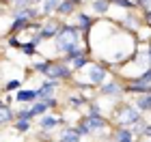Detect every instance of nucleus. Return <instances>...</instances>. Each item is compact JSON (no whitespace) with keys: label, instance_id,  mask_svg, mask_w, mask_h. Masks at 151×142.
Returning <instances> with one entry per match:
<instances>
[{"label":"nucleus","instance_id":"18","mask_svg":"<svg viewBox=\"0 0 151 142\" xmlns=\"http://www.w3.org/2000/svg\"><path fill=\"white\" fill-rule=\"evenodd\" d=\"M30 127H32V121H15V123H13V131L22 136V133L30 131Z\"/></svg>","mask_w":151,"mask_h":142},{"label":"nucleus","instance_id":"17","mask_svg":"<svg viewBox=\"0 0 151 142\" xmlns=\"http://www.w3.org/2000/svg\"><path fill=\"white\" fill-rule=\"evenodd\" d=\"M93 63V58H91V54H84V56H80V58H76L73 63H71V69H73V73L76 71H82L84 67H88Z\"/></svg>","mask_w":151,"mask_h":142},{"label":"nucleus","instance_id":"13","mask_svg":"<svg viewBox=\"0 0 151 142\" xmlns=\"http://www.w3.org/2000/svg\"><path fill=\"white\" fill-rule=\"evenodd\" d=\"M88 6H91V11L95 13V15H108V11H110V0H91L88 2Z\"/></svg>","mask_w":151,"mask_h":142},{"label":"nucleus","instance_id":"26","mask_svg":"<svg viewBox=\"0 0 151 142\" xmlns=\"http://www.w3.org/2000/svg\"><path fill=\"white\" fill-rule=\"evenodd\" d=\"M142 138H151V123H147L145 131H142Z\"/></svg>","mask_w":151,"mask_h":142},{"label":"nucleus","instance_id":"10","mask_svg":"<svg viewBox=\"0 0 151 142\" xmlns=\"http://www.w3.org/2000/svg\"><path fill=\"white\" fill-rule=\"evenodd\" d=\"M13 97H15L17 103H35L37 101V88H19Z\"/></svg>","mask_w":151,"mask_h":142},{"label":"nucleus","instance_id":"2","mask_svg":"<svg viewBox=\"0 0 151 142\" xmlns=\"http://www.w3.org/2000/svg\"><path fill=\"white\" fill-rule=\"evenodd\" d=\"M145 116L136 110V106L132 103H123V106H119L116 108V125H121V127H132V125H136L138 121H142Z\"/></svg>","mask_w":151,"mask_h":142},{"label":"nucleus","instance_id":"19","mask_svg":"<svg viewBox=\"0 0 151 142\" xmlns=\"http://www.w3.org/2000/svg\"><path fill=\"white\" fill-rule=\"evenodd\" d=\"M110 4L119 6L121 11H136V2L134 0H110Z\"/></svg>","mask_w":151,"mask_h":142},{"label":"nucleus","instance_id":"11","mask_svg":"<svg viewBox=\"0 0 151 142\" xmlns=\"http://www.w3.org/2000/svg\"><path fill=\"white\" fill-rule=\"evenodd\" d=\"M58 6H60V0H43V2H41V15H43V19L54 17L56 11H58Z\"/></svg>","mask_w":151,"mask_h":142},{"label":"nucleus","instance_id":"14","mask_svg":"<svg viewBox=\"0 0 151 142\" xmlns=\"http://www.w3.org/2000/svg\"><path fill=\"white\" fill-rule=\"evenodd\" d=\"M73 13H78V4H76L73 0H60V6H58L56 15L58 17H69Z\"/></svg>","mask_w":151,"mask_h":142},{"label":"nucleus","instance_id":"12","mask_svg":"<svg viewBox=\"0 0 151 142\" xmlns=\"http://www.w3.org/2000/svg\"><path fill=\"white\" fill-rule=\"evenodd\" d=\"M134 106L140 114H151V93L140 95V97H134Z\"/></svg>","mask_w":151,"mask_h":142},{"label":"nucleus","instance_id":"22","mask_svg":"<svg viewBox=\"0 0 151 142\" xmlns=\"http://www.w3.org/2000/svg\"><path fill=\"white\" fill-rule=\"evenodd\" d=\"M67 101H69V106L80 108L82 103H86V97H84V95H76V93H71L69 97H67Z\"/></svg>","mask_w":151,"mask_h":142},{"label":"nucleus","instance_id":"27","mask_svg":"<svg viewBox=\"0 0 151 142\" xmlns=\"http://www.w3.org/2000/svg\"><path fill=\"white\" fill-rule=\"evenodd\" d=\"M147 60H149V67H151V43H147Z\"/></svg>","mask_w":151,"mask_h":142},{"label":"nucleus","instance_id":"5","mask_svg":"<svg viewBox=\"0 0 151 142\" xmlns=\"http://www.w3.org/2000/svg\"><path fill=\"white\" fill-rule=\"evenodd\" d=\"M99 95L106 99H121L125 93H123V84L119 80H108L104 86H99Z\"/></svg>","mask_w":151,"mask_h":142},{"label":"nucleus","instance_id":"3","mask_svg":"<svg viewBox=\"0 0 151 142\" xmlns=\"http://www.w3.org/2000/svg\"><path fill=\"white\" fill-rule=\"evenodd\" d=\"M45 80H56V82H69L73 80V69L71 65H67L63 58H52V67Z\"/></svg>","mask_w":151,"mask_h":142},{"label":"nucleus","instance_id":"23","mask_svg":"<svg viewBox=\"0 0 151 142\" xmlns=\"http://www.w3.org/2000/svg\"><path fill=\"white\" fill-rule=\"evenodd\" d=\"M15 121H32L30 108H19V110H15Z\"/></svg>","mask_w":151,"mask_h":142},{"label":"nucleus","instance_id":"24","mask_svg":"<svg viewBox=\"0 0 151 142\" xmlns=\"http://www.w3.org/2000/svg\"><path fill=\"white\" fill-rule=\"evenodd\" d=\"M6 43H9V47H15V50H22V45H24V41H19L17 35H11L6 39Z\"/></svg>","mask_w":151,"mask_h":142},{"label":"nucleus","instance_id":"25","mask_svg":"<svg viewBox=\"0 0 151 142\" xmlns=\"http://www.w3.org/2000/svg\"><path fill=\"white\" fill-rule=\"evenodd\" d=\"M142 22H145V26H149V28H151V11L142 13Z\"/></svg>","mask_w":151,"mask_h":142},{"label":"nucleus","instance_id":"4","mask_svg":"<svg viewBox=\"0 0 151 142\" xmlns=\"http://www.w3.org/2000/svg\"><path fill=\"white\" fill-rule=\"evenodd\" d=\"M60 26H63V22H60L58 17H47L43 19V26H41V30H39V35L43 41H54L58 35V30H60Z\"/></svg>","mask_w":151,"mask_h":142},{"label":"nucleus","instance_id":"28","mask_svg":"<svg viewBox=\"0 0 151 142\" xmlns=\"http://www.w3.org/2000/svg\"><path fill=\"white\" fill-rule=\"evenodd\" d=\"M73 2H76V4L80 6V4H84V2H91V0H73Z\"/></svg>","mask_w":151,"mask_h":142},{"label":"nucleus","instance_id":"8","mask_svg":"<svg viewBox=\"0 0 151 142\" xmlns=\"http://www.w3.org/2000/svg\"><path fill=\"white\" fill-rule=\"evenodd\" d=\"M112 138H114V142H138V138L132 131V127H121V125H116Z\"/></svg>","mask_w":151,"mask_h":142},{"label":"nucleus","instance_id":"21","mask_svg":"<svg viewBox=\"0 0 151 142\" xmlns=\"http://www.w3.org/2000/svg\"><path fill=\"white\" fill-rule=\"evenodd\" d=\"M22 88V78H15V80H9V82L4 84V91L6 93H17Z\"/></svg>","mask_w":151,"mask_h":142},{"label":"nucleus","instance_id":"16","mask_svg":"<svg viewBox=\"0 0 151 142\" xmlns=\"http://www.w3.org/2000/svg\"><path fill=\"white\" fill-rule=\"evenodd\" d=\"M47 110H50V106L45 103V101H35V103H30V112H32V118H41L45 116Z\"/></svg>","mask_w":151,"mask_h":142},{"label":"nucleus","instance_id":"6","mask_svg":"<svg viewBox=\"0 0 151 142\" xmlns=\"http://www.w3.org/2000/svg\"><path fill=\"white\" fill-rule=\"evenodd\" d=\"M80 123L86 125L88 129L95 133V131H104L106 127H108V118H106V116H88V114H86V116L82 118Z\"/></svg>","mask_w":151,"mask_h":142},{"label":"nucleus","instance_id":"15","mask_svg":"<svg viewBox=\"0 0 151 142\" xmlns=\"http://www.w3.org/2000/svg\"><path fill=\"white\" fill-rule=\"evenodd\" d=\"M80 140H82V136L76 131V125L65 127L63 133H60V138H58V142H80Z\"/></svg>","mask_w":151,"mask_h":142},{"label":"nucleus","instance_id":"1","mask_svg":"<svg viewBox=\"0 0 151 142\" xmlns=\"http://www.w3.org/2000/svg\"><path fill=\"white\" fill-rule=\"evenodd\" d=\"M112 69V65L110 63H106V60H93L88 67H84L82 69V76H86V82L93 88V86H104L108 82V71Z\"/></svg>","mask_w":151,"mask_h":142},{"label":"nucleus","instance_id":"7","mask_svg":"<svg viewBox=\"0 0 151 142\" xmlns=\"http://www.w3.org/2000/svg\"><path fill=\"white\" fill-rule=\"evenodd\" d=\"M58 125H63V116H56V114H45V116L39 118L41 131H54Z\"/></svg>","mask_w":151,"mask_h":142},{"label":"nucleus","instance_id":"9","mask_svg":"<svg viewBox=\"0 0 151 142\" xmlns=\"http://www.w3.org/2000/svg\"><path fill=\"white\" fill-rule=\"evenodd\" d=\"M30 19L28 17H15L11 22V26H9V32L11 35H22V32H26V30H30Z\"/></svg>","mask_w":151,"mask_h":142},{"label":"nucleus","instance_id":"20","mask_svg":"<svg viewBox=\"0 0 151 142\" xmlns=\"http://www.w3.org/2000/svg\"><path fill=\"white\" fill-rule=\"evenodd\" d=\"M37 50H39V45L30 39V41H24V45H22V50H19V52H24L28 58H32V56L37 54Z\"/></svg>","mask_w":151,"mask_h":142}]
</instances>
